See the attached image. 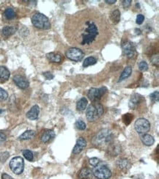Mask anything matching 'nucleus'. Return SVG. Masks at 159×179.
<instances>
[{
  "label": "nucleus",
  "mask_w": 159,
  "mask_h": 179,
  "mask_svg": "<svg viewBox=\"0 0 159 179\" xmlns=\"http://www.w3.org/2000/svg\"><path fill=\"white\" fill-rule=\"evenodd\" d=\"M109 24L104 16L91 9L73 14L65 21L67 41L80 49H99L109 39Z\"/></svg>",
  "instance_id": "1"
},
{
  "label": "nucleus",
  "mask_w": 159,
  "mask_h": 179,
  "mask_svg": "<svg viewBox=\"0 0 159 179\" xmlns=\"http://www.w3.org/2000/svg\"><path fill=\"white\" fill-rule=\"evenodd\" d=\"M114 134L108 129L100 131L93 140V143L98 147H108L114 141Z\"/></svg>",
  "instance_id": "2"
},
{
  "label": "nucleus",
  "mask_w": 159,
  "mask_h": 179,
  "mask_svg": "<svg viewBox=\"0 0 159 179\" xmlns=\"http://www.w3.org/2000/svg\"><path fill=\"white\" fill-rule=\"evenodd\" d=\"M103 114V106L98 103H94L88 107L86 111V116L89 121L93 122L100 118Z\"/></svg>",
  "instance_id": "3"
},
{
  "label": "nucleus",
  "mask_w": 159,
  "mask_h": 179,
  "mask_svg": "<svg viewBox=\"0 0 159 179\" xmlns=\"http://www.w3.org/2000/svg\"><path fill=\"white\" fill-rule=\"evenodd\" d=\"M32 23L36 28L40 29H48L51 27L49 19L42 13H35L32 17Z\"/></svg>",
  "instance_id": "4"
},
{
  "label": "nucleus",
  "mask_w": 159,
  "mask_h": 179,
  "mask_svg": "<svg viewBox=\"0 0 159 179\" xmlns=\"http://www.w3.org/2000/svg\"><path fill=\"white\" fill-rule=\"evenodd\" d=\"M94 176L98 179H108L111 177V172L104 164L99 163L93 170Z\"/></svg>",
  "instance_id": "5"
},
{
  "label": "nucleus",
  "mask_w": 159,
  "mask_h": 179,
  "mask_svg": "<svg viewBox=\"0 0 159 179\" xmlns=\"http://www.w3.org/2000/svg\"><path fill=\"white\" fill-rule=\"evenodd\" d=\"M10 170L16 175H21L24 169V162L23 158L21 156H16L13 158L10 162Z\"/></svg>",
  "instance_id": "6"
},
{
  "label": "nucleus",
  "mask_w": 159,
  "mask_h": 179,
  "mask_svg": "<svg viewBox=\"0 0 159 179\" xmlns=\"http://www.w3.org/2000/svg\"><path fill=\"white\" fill-rule=\"evenodd\" d=\"M134 128L139 134H146L150 129V123L147 119L139 118L134 123Z\"/></svg>",
  "instance_id": "7"
},
{
  "label": "nucleus",
  "mask_w": 159,
  "mask_h": 179,
  "mask_svg": "<svg viewBox=\"0 0 159 179\" xmlns=\"http://www.w3.org/2000/svg\"><path fill=\"white\" fill-rule=\"evenodd\" d=\"M65 55L71 60L75 61V62H79L84 57V53L80 49L72 47L67 51Z\"/></svg>",
  "instance_id": "8"
},
{
  "label": "nucleus",
  "mask_w": 159,
  "mask_h": 179,
  "mask_svg": "<svg viewBox=\"0 0 159 179\" xmlns=\"http://www.w3.org/2000/svg\"><path fill=\"white\" fill-rule=\"evenodd\" d=\"M107 92L106 87H103L101 88H91L87 93L89 99L93 102H97L101 98V97Z\"/></svg>",
  "instance_id": "9"
},
{
  "label": "nucleus",
  "mask_w": 159,
  "mask_h": 179,
  "mask_svg": "<svg viewBox=\"0 0 159 179\" xmlns=\"http://www.w3.org/2000/svg\"><path fill=\"white\" fill-rule=\"evenodd\" d=\"M123 52L128 58H132L135 54V47L130 41H125L122 44Z\"/></svg>",
  "instance_id": "10"
},
{
  "label": "nucleus",
  "mask_w": 159,
  "mask_h": 179,
  "mask_svg": "<svg viewBox=\"0 0 159 179\" xmlns=\"http://www.w3.org/2000/svg\"><path fill=\"white\" fill-rule=\"evenodd\" d=\"M13 82L15 84L21 89H26L29 87V83L26 78L21 75H16L13 77Z\"/></svg>",
  "instance_id": "11"
},
{
  "label": "nucleus",
  "mask_w": 159,
  "mask_h": 179,
  "mask_svg": "<svg viewBox=\"0 0 159 179\" xmlns=\"http://www.w3.org/2000/svg\"><path fill=\"white\" fill-rule=\"evenodd\" d=\"M86 146H87V141H86L83 137H79V138L77 140L76 145L74 146L73 150V153L74 154H78V153H81V152L85 148Z\"/></svg>",
  "instance_id": "12"
},
{
  "label": "nucleus",
  "mask_w": 159,
  "mask_h": 179,
  "mask_svg": "<svg viewBox=\"0 0 159 179\" xmlns=\"http://www.w3.org/2000/svg\"><path fill=\"white\" fill-rule=\"evenodd\" d=\"M141 102H142V96L139 94H133L129 101L128 106L131 110H136Z\"/></svg>",
  "instance_id": "13"
},
{
  "label": "nucleus",
  "mask_w": 159,
  "mask_h": 179,
  "mask_svg": "<svg viewBox=\"0 0 159 179\" xmlns=\"http://www.w3.org/2000/svg\"><path fill=\"white\" fill-rule=\"evenodd\" d=\"M40 113V108L38 105H35L30 109L29 112L26 113V117L29 120H35L38 118Z\"/></svg>",
  "instance_id": "14"
},
{
  "label": "nucleus",
  "mask_w": 159,
  "mask_h": 179,
  "mask_svg": "<svg viewBox=\"0 0 159 179\" xmlns=\"http://www.w3.org/2000/svg\"><path fill=\"white\" fill-rule=\"evenodd\" d=\"M93 170L88 168H84L78 173V179H93Z\"/></svg>",
  "instance_id": "15"
},
{
  "label": "nucleus",
  "mask_w": 159,
  "mask_h": 179,
  "mask_svg": "<svg viewBox=\"0 0 159 179\" xmlns=\"http://www.w3.org/2000/svg\"><path fill=\"white\" fill-rule=\"evenodd\" d=\"M117 165L120 170L123 171H127L130 168V163L127 159H119L117 162Z\"/></svg>",
  "instance_id": "16"
},
{
  "label": "nucleus",
  "mask_w": 159,
  "mask_h": 179,
  "mask_svg": "<svg viewBox=\"0 0 159 179\" xmlns=\"http://www.w3.org/2000/svg\"><path fill=\"white\" fill-rule=\"evenodd\" d=\"M46 57L48 58V60L51 62H56V63H59L62 61V55L60 54L54 53V52H50L46 54Z\"/></svg>",
  "instance_id": "17"
},
{
  "label": "nucleus",
  "mask_w": 159,
  "mask_h": 179,
  "mask_svg": "<svg viewBox=\"0 0 159 179\" xmlns=\"http://www.w3.org/2000/svg\"><path fill=\"white\" fill-rule=\"evenodd\" d=\"M18 28L16 26H6L4 27H3L1 32H2V35L4 37H9L11 36L12 35L15 33V32L17 31Z\"/></svg>",
  "instance_id": "18"
},
{
  "label": "nucleus",
  "mask_w": 159,
  "mask_h": 179,
  "mask_svg": "<svg viewBox=\"0 0 159 179\" xmlns=\"http://www.w3.org/2000/svg\"><path fill=\"white\" fill-rule=\"evenodd\" d=\"M141 140L142 143L146 146H151L155 142V140L151 135L148 134H145L141 137Z\"/></svg>",
  "instance_id": "19"
},
{
  "label": "nucleus",
  "mask_w": 159,
  "mask_h": 179,
  "mask_svg": "<svg viewBox=\"0 0 159 179\" xmlns=\"http://www.w3.org/2000/svg\"><path fill=\"white\" fill-rule=\"evenodd\" d=\"M10 73L9 70L4 66H0V79L2 82L7 81L10 78Z\"/></svg>",
  "instance_id": "20"
},
{
  "label": "nucleus",
  "mask_w": 159,
  "mask_h": 179,
  "mask_svg": "<svg viewBox=\"0 0 159 179\" xmlns=\"http://www.w3.org/2000/svg\"><path fill=\"white\" fill-rule=\"evenodd\" d=\"M55 137V133L53 130H48L44 132L43 134L41 137V142L43 143L48 142L51 140H52Z\"/></svg>",
  "instance_id": "21"
},
{
  "label": "nucleus",
  "mask_w": 159,
  "mask_h": 179,
  "mask_svg": "<svg viewBox=\"0 0 159 179\" xmlns=\"http://www.w3.org/2000/svg\"><path fill=\"white\" fill-rule=\"evenodd\" d=\"M120 12L118 9H116V10H113L112 12L110 14V20L112 21V23H114V24L118 23L120 21Z\"/></svg>",
  "instance_id": "22"
},
{
  "label": "nucleus",
  "mask_w": 159,
  "mask_h": 179,
  "mask_svg": "<svg viewBox=\"0 0 159 179\" xmlns=\"http://www.w3.org/2000/svg\"><path fill=\"white\" fill-rule=\"evenodd\" d=\"M132 74V68L131 67L128 66V67H126L125 68L124 70H123V71L122 72L121 75H120V79H119V82H120L123 81V80L126 79L127 78H128L130 76V74Z\"/></svg>",
  "instance_id": "23"
},
{
  "label": "nucleus",
  "mask_w": 159,
  "mask_h": 179,
  "mask_svg": "<svg viewBox=\"0 0 159 179\" xmlns=\"http://www.w3.org/2000/svg\"><path fill=\"white\" fill-rule=\"evenodd\" d=\"M35 135V131L32 130H27L26 132H24L19 137V140H31L33 138Z\"/></svg>",
  "instance_id": "24"
},
{
  "label": "nucleus",
  "mask_w": 159,
  "mask_h": 179,
  "mask_svg": "<svg viewBox=\"0 0 159 179\" xmlns=\"http://www.w3.org/2000/svg\"><path fill=\"white\" fill-rule=\"evenodd\" d=\"M88 101L86 98H81L76 104V109L78 111H84L87 108Z\"/></svg>",
  "instance_id": "25"
},
{
  "label": "nucleus",
  "mask_w": 159,
  "mask_h": 179,
  "mask_svg": "<svg viewBox=\"0 0 159 179\" xmlns=\"http://www.w3.org/2000/svg\"><path fill=\"white\" fill-rule=\"evenodd\" d=\"M97 62V59L94 57H89L86 58L84 59V62H83V67L84 68H87V67L90 66V65H93Z\"/></svg>",
  "instance_id": "26"
},
{
  "label": "nucleus",
  "mask_w": 159,
  "mask_h": 179,
  "mask_svg": "<svg viewBox=\"0 0 159 179\" xmlns=\"http://www.w3.org/2000/svg\"><path fill=\"white\" fill-rule=\"evenodd\" d=\"M4 15L6 19H8V20H11V19H13L16 17V12H15V10L13 8H7L4 11Z\"/></svg>",
  "instance_id": "27"
},
{
  "label": "nucleus",
  "mask_w": 159,
  "mask_h": 179,
  "mask_svg": "<svg viewBox=\"0 0 159 179\" xmlns=\"http://www.w3.org/2000/svg\"><path fill=\"white\" fill-rule=\"evenodd\" d=\"M22 153H23V156H24V158L26 160L29 161V162H32V161H33L34 156L33 153H32V152L31 151V150L26 149V150H24Z\"/></svg>",
  "instance_id": "28"
},
{
  "label": "nucleus",
  "mask_w": 159,
  "mask_h": 179,
  "mask_svg": "<svg viewBox=\"0 0 159 179\" xmlns=\"http://www.w3.org/2000/svg\"><path fill=\"white\" fill-rule=\"evenodd\" d=\"M75 126L76 127L77 129H78V130H81V131L85 130L86 128H87V125H86V123H84L83 120H78L76 122Z\"/></svg>",
  "instance_id": "29"
},
{
  "label": "nucleus",
  "mask_w": 159,
  "mask_h": 179,
  "mask_svg": "<svg viewBox=\"0 0 159 179\" xmlns=\"http://www.w3.org/2000/svg\"><path fill=\"white\" fill-rule=\"evenodd\" d=\"M150 100L152 101L153 103H156L158 102L159 100V92L158 91H155L153 93L150 95Z\"/></svg>",
  "instance_id": "30"
},
{
  "label": "nucleus",
  "mask_w": 159,
  "mask_h": 179,
  "mask_svg": "<svg viewBox=\"0 0 159 179\" xmlns=\"http://www.w3.org/2000/svg\"><path fill=\"white\" fill-rule=\"evenodd\" d=\"M9 156H10V154L8 152H2L0 153V163H4L9 158Z\"/></svg>",
  "instance_id": "31"
},
{
  "label": "nucleus",
  "mask_w": 159,
  "mask_h": 179,
  "mask_svg": "<svg viewBox=\"0 0 159 179\" xmlns=\"http://www.w3.org/2000/svg\"><path fill=\"white\" fill-rule=\"evenodd\" d=\"M139 69L141 71H146L148 69V65L145 61H141L139 63Z\"/></svg>",
  "instance_id": "32"
},
{
  "label": "nucleus",
  "mask_w": 159,
  "mask_h": 179,
  "mask_svg": "<svg viewBox=\"0 0 159 179\" xmlns=\"http://www.w3.org/2000/svg\"><path fill=\"white\" fill-rule=\"evenodd\" d=\"M8 97V94L4 89L0 87V101H5Z\"/></svg>",
  "instance_id": "33"
},
{
  "label": "nucleus",
  "mask_w": 159,
  "mask_h": 179,
  "mask_svg": "<svg viewBox=\"0 0 159 179\" xmlns=\"http://www.w3.org/2000/svg\"><path fill=\"white\" fill-rule=\"evenodd\" d=\"M123 119L124 123H125L126 125H128L129 123H130L132 119H133V116H132L130 114H129V113H128V114H125L124 116H123Z\"/></svg>",
  "instance_id": "34"
},
{
  "label": "nucleus",
  "mask_w": 159,
  "mask_h": 179,
  "mask_svg": "<svg viewBox=\"0 0 159 179\" xmlns=\"http://www.w3.org/2000/svg\"><path fill=\"white\" fill-rule=\"evenodd\" d=\"M89 162H90V164L92 165V166L96 167L100 163V161H99V159H98V158L94 157V158H91V159L89 160Z\"/></svg>",
  "instance_id": "35"
},
{
  "label": "nucleus",
  "mask_w": 159,
  "mask_h": 179,
  "mask_svg": "<svg viewBox=\"0 0 159 179\" xmlns=\"http://www.w3.org/2000/svg\"><path fill=\"white\" fill-rule=\"evenodd\" d=\"M144 20H145V16H143L142 14H139L136 17V24H142V23L144 22Z\"/></svg>",
  "instance_id": "36"
},
{
  "label": "nucleus",
  "mask_w": 159,
  "mask_h": 179,
  "mask_svg": "<svg viewBox=\"0 0 159 179\" xmlns=\"http://www.w3.org/2000/svg\"><path fill=\"white\" fill-rule=\"evenodd\" d=\"M131 2H132L131 0H124V1H123V7L125 9L128 8V7L130 6V4H131Z\"/></svg>",
  "instance_id": "37"
},
{
  "label": "nucleus",
  "mask_w": 159,
  "mask_h": 179,
  "mask_svg": "<svg viewBox=\"0 0 159 179\" xmlns=\"http://www.w3.org/2000/svg\"><path fill=\"white\" fill-rule=\"evenodd\" d=\"M43 76H44V77H45V78L46 79H48V80H51L53 78V75L52 74H51V72L43 73Z\"/></svg>",
  "instance_id": "38"
},
{
  "label": "nucleus",
  "mask_w": 159,
  "mask_h": 179,
  "mask_svg": "<svg viewBox=\"0 0 159 179\" xmlns=\"http://www.w3.org/2000/svg\"><path fill=\"white\" fill-rule=\"evenodd\" d=\"M6 140V136L4 133H1L0 132V145L4 143Z\"/></svg>",
  "instance_id": "39"
},
{
  "label": "nucleus",
  "mask_w": 159,
  "mask_h": 179,
  "mask_svg": "<svg viewBox=\"0 0 159 179\" xmlns=\"http://www.w3.org/2000/svg\"><path fill=\"white\" fill-rule=\"evenodd\" d=\"M1 178L2 179H13L11 176H10V175H9L8 174H7V173H3L2 175H1Z\"/></svg>",
  "instance_id": "40"
},
{
  "label": "nucleus",
  "mask_w": 159,
  "mask_h": 179,
  "mask_svg": "<svg viewBox=\"0 0 159 179\" xmlns=\"http://www.w3.org/2000/svg\"><path fill=\"white\" fill-rule=\"evenodd\" d=\"M116 0H106V1H105V2H106L107 4H114V3L116 2Z\"/></svg>",
  "instance_id": "41"
}]
</instances>
